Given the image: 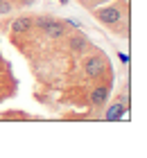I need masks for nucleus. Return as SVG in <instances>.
Here are the masks:
<instances>
[{
	"label": "nucleus",
	"mask_w": 147,
	"mask_h": 158,
	"mask_svg": "<svg viewBox=\"0 0 147 158\" xmlns=\"http://www.w3.org/2000/svg\"><path fill=\"white\" fill-rule=\"evenodd\" d=\"M82 68H84V73L88 79H93V81H97V79H102V75L106 73V59L102 54H91V56H86L84 63H82Z\"/></svg>",
	"instance_id": "f257e3e1"
},
{
	"label": "nucleus",
	"mask_w": 147,
	"mask_h": 158,
	"mask_svg": "<svg viewBox=\"0 0 147 158\" xmlns=\"http://www.w3.org/2000/svg\"><path fill=\"white\" fill-rule=\"evenodd\" d=\"M93 16L102 25L115 27L118 23H120V18H122V9H120V5H109V7H100V9H95Z\"/></svg>",
	"instance_id": "f03ea898"
},
{
	"label": "nucleus",
	"mask_w": 147,
	"mask_h": 158,
	"mask_svg": "<svg viewBox=\"0 0 147 158\" xmlns=\"http://www.w3.org/2000/svg\"><path fill=\"white\" fill-rule=\"evenodd\" d=\"M41 32L45 34L48 39H52V41H59V39H63L66 34H70V32H68V27H66L61 20H57V18H50L48 23L41 27Z\"/></svg>",
	"instance_id": "7ed1b4c3"
},
{
	"label": "nucleus",
	"mask_w": 147,
	"mask_h": 158,
	"mask_svg": "<svg viewBox=\"0 0 147 158\" xmlns=\"http://www.w3.org/2000/svg\"><path fill=\"white\" fill-rule=\"evenodd\" d=\"M109 95H111V88L106 84H97L91 90V106L93 109H104L109 102Z\"/></svg>",
	"instance_id": "20e7f679"
},
{
	"label": "nucleus",
	"mask_w": 147,
	"mask_h": 158,
	"mask_svg": "<svg viewBox=\"0 0 147 158\" xmlns=\"http://www.w3.org/2000/svg\"><path fill=\"white\" fill-rule=\"evenodd\" d=\"M127 99H120L118 97L115 102L111 104V106H106V113H104V120H109V122H115V120H122L124 115H127Z\"/></svg>",
	"instance_id": "39448f33"
},
{
	"label": "nucleus",
	"mask_w": 147,
	"mask_h": 158,
	"mask_svg": "<svg viewBox=\"0 0 147 158\" xmlns=\"http://www.w3.org/2000/svg\"><path fill=\"white\" fill-rule=\"evenodd\" d=\"M68 48H70V52L75 56H82L88 50V39L84 36V34H72V36L68 39Z\"/></svg>",
	"instance_id": "423d86ee"
},
{
	"label": "nucleus",
	"mask_w": 147,
	"mask_h": 158,
	"mask_svg": "<svg viewBox=\"0 0 147 158\" xmlns=\"http://www.w3.org/2000/svg\"><path fill=\"white\" fill-rule=\"evenodd\" d=\"M34 30V18L32 16H18L11 23V32L14 34H29Z\"/></svg>",
	"instance_id": "0eeeda50"
},
{
	"label": "nucleus",
	"mask_w": 147,
	"mask_h": 158,
	"mask_svg": "<svg viewBox=\"0 0 147 158\" xmlns=\"http://www.w3.org/2000/svg\"><path fill=\"white\" fill-rule=\"evenodd\" d=\"M14 5L9 2V0H0V16H5V14H11Z\"/></svg>",
	"instance_id": "6e6552de"
},
{
	"label": "nucleus",
	"mask_w": 147,
	"mask_h": 158,
	"mask_svg": "<svg viewBox=\"0 0 147 158\" xmlns=\"http://www.w3.org/2000/svg\"><path fill=\"white\" fill-rule=\"evenodd\" d=\"M34 2H36V0H18L20 7H27V5H34Z\"/></svg>",
	"instance_id": "1a4fd4ad"
},
{
	"label": "nucleus",
	"mask_w": 147,
	"mask_h": 158,
	"mask_svg": "<svg viewBox=\"0 0 147 158\" xmlns=\"http://www.w3.org/2000/svg\"><path fill=\"white\" fill-rule=\"evenodd\" d=\"M59 2H61V5H66V2H68V0H59Z\"/></svg>",
	"instance_id": "9d476101"
},
{
	"label": "nucleus",
	"mask_w": 147,
	"mask_h": 158,
	"mask_svg": "<svg viewBox=\"0 0 147 158\" xmlns=\"http://www.w3.org/2000/svg\"><path fill=\"white\" fill-rule=\"evenodd\" d=\"M79 2H82V5H86V2H88V0H79Z\"/></svg>",
	"instance_id": "9b49d317"
}]
</instances>
